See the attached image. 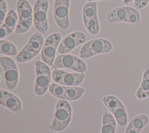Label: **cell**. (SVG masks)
<instances>
[{"instance_id": "6da1fadb", "label": "cell", "mask_w": 149, "mask_h": 133, "mask_svg": "<svg viewBox=\"0 0 149 133\" xmlns=\"http://www.w3.org/2000/svg\"><path fill=\"white\" fill-rule=\"evenodd\" d=\"M72 107L68 100L59 99L56 103L54 117L48 125L49 130L61 132L69 125L72 119Z\"/></svg>"}, {"instance_id": "7a4b0ae2", "label": "cell", "mask_w": 149, "mask_h": 133, "mask_svg": "<svg viewBox=\"0 0 149 133\" xmlns=\"http://www.w3.org/2000/svg\"><path fill=\"white\" fill-rule=\"evenodd\" d=\"M44 43L43 36L37 31L30 36L26 45L19 51L16 60L19 63L30 61L41 51Z\"/></svg>"}, {"instance_id": "3957f363", "label": "cell", "mask_w": 149, "mask_h": 133, "mask_svg": "<svg viewBox=\"0 0 149 133\" xmlns=\"http://www.w3.org/2000/svg\"><path fill=\"white\" fill-rule=\"evenodd\" d=\"M106 19L110 23L124 22L134 24H139L141 20L139 10L127 6L113 9L107 13Z\"/></svg>"}, {"instance_id": "277c9868", "label": "cell", "mask_w": 149, "mask_h": 133, "mask_svg": "<svg viewBox=\"0 0 149 133\" xmlns=\"http://www.w3.org/2000/svg\"><path fill=\"white\" fill-rule=\"evenodd\" d=\"M36 79L34 85V92L37 96H41L46 93L51 85L52 73L49 66L37 60L34 62Z\"/></svg>"}, {"instance_id": "5b68a950", "label": "cell", "mask_w": 149, "mask_h": 133, "mask_svg": "<svg viewBox=\"0 0 149 133\" xmlns=\"http://www.w3.org/2000/svg\"><path fill=\"white\" fill-rule=\"evenodd\" d=\"M16 9L18 22L15 30L16 34H22L28 32L33 22V9L27 0H17Z\"/></svg>"}, {"instance_id": "8992f818", "label": "cell", "mask_w": 149, "mask_h": 133, "mask_svg": "<svg viewBox=\"0 0 149 133\" xmlns=\"http://www.w3.org/2000/svg\"><path fill=\"white\" fill-rule=\"evenodd\" d=\"M112 50V44L106 38H97L87 41L80 48L79 57L83 60L91 58L98 54H105Z\"/></svg>"}, {"instance_id": "52a82bcc", "label": "cell", "mask_w": 149, "mask_h": 133, "mask_svg": "<svg viewBox=\"0 0 149 133\" xmlns=\"http://www.w3.org/2000/svg\"><path fill=\"white\" fill-rule=\"evenodd\" d=\"M33 24L37 32L46 33L49 29V0H36L33 6Z\"/></svg>"}, {"instance_id": "ba28073f", "label": "cell", "mask_w": 149, "mask_h": 133, "mask_svg": "<svg viewBox=\"0 0 149 133\" xmlns=\"http://www.w3.org/2000/svg\"><path fill=\"white\" fill-rule=\"evenodd\" d=\"M82 19L85 28L90 34L96 35L100 32L97 2H87L84 4L82 9Z\"/></svg>"}, {"instance_id": "9c48e42d", "label": "cell", "mask_w": 149, "mask_h": 133, "mask_svg": "<svg viewBox=\"0 0 149 133\" xmlns=\"http://www.w3.org/2000/svg\"><path fill=\"white\" fill-rule=\"evenodd\" d=\"M102 103L115 117L117 124L120 127H125L127 123V114L122 102L113 95L103 97Z\"/></svg>"}, {"instance_id": "30bf717a", "label": "cell", "mask_w": 149, "mask_h": 133, "mask_svg": "<svg viewBox=\"0 0 149 133\" xmlns=\"http://www.w3.org/2000/svg\"><path fill=\"white\" fill-rule=\"evenodd\" d=\"M52 66L54 69L65 68L80 73H84L87 70V65L83 60L70 54L58 55Z\"/></svg>"}, {"instance_id": "8fae6325", "label": "cell", "mask_w": 149, "mask_h": 133, "mask_svg": "<svg viewBox=\"0 0 149 133\" xmlns=\"http://www.w3.org/2000/svg\"><path fill=\"white\" fill-rule=\"evenodd\" d=\"M48 91L54 97L66 100L75 101L81 97L85 89L79 86H66L58 83H51Z\"/></svg>"}, {"instance_id": "7c38bea8", "label": "cell", "mask_w": 149, "mask_h": 133, "mask_svg": "<svg viewBox=\"0 0 149 133\" xmlns=\"http://www.w3.org/2000/svg\"><path fill=\"white\" fill-rule=\"evenodd\" d=\"M0 63L3 69L5 82L9 90L15 89L19 83V72L15 61L8 56H1Z\"/></svg>"}, {"instance_id": "4fadbf2b", "label": "cell", "mask_w": 149, "mask_h": 133, "mask_svg": "<svg viewBox=\"0 0 149 133\" xmlns=\"http://www.w3.org/2000/svg\"><path fill=\"white\" fill-rule=\"evenodd\" d=\"M61 38V34L55 32L49 34L44 40L41 51V58L42 61L49 66L54 65L56 58V51L62 40Z\"/></svg>"}, {"instance_id": "5bb4252c", "label": "cell", "mask_w": 149, "mask_h": 133, "mask_svg": "<svg viewBox=\"0 0 149 133\" xmlns=\"http://www.w3.org/2000/svg\"><path fill=\"white\" fill-rule=\"evenodd\" d=\"M70 0H55L53 7L54 20L57 26L62 30H66L70 26Z\"/></svg>"}, {"instance_id": "9a60e30c", "label": "cell", "mask_w": 149, "mask_h": 133, "mask_svg": "<svg viewBox=\"0 0 149 133\" xmlns=\"http://www.w3.org/2000/svg\"><path fill=\"white\" fill-rule=\"evenodd\" d=\"M88 40V37L85 33L81 31L72 32L61 40L58 48V52L60 54H68L76 47Z\"/></svg>"}, {"instance_id": "2e32d148", "label": "cell", "mask_w": 149, "mask_h": 133, "mask_svg": "<svg viewBox=\"0 0 149 133\" xmlns=\"http://www.w3.org/2000/svg\"><path fill=\"white\" fill-rule=\"evenodd\" d=\"M85 78L84 73L69 72L62 69H54L52 79L56 83L66 86H77L81 84Z\"/></svg>"}, {"instance_id": "e0dca14e", "label": "cell", "mask_w": 149, "mask_h": 133, "mask_svg": "<svg viewBox=\"0 0 149 133\" xmlns=\"http://www.w3.org/2000/svg\"><path fill=\"white\" fill-rule=\"evenodd\" d=\"M0 104L10 111L20 113L23 110V104L21 100L13 93L8 90L0 89Z\"/></svg>"}, {"instance_id": "ac0fdd59", "label": "cell", "mask_w": 149, "mask_h": 133, "mask_svg": "<svg viewBox=\"0 0 149 133\" xmlns=\"http://www.w3.org/2000/svg\"><path fill=\"white\" fill-rule=\"evenodd\" d=\"M116 121L108 111H104L102 114V125L100 133H115Z\"/></svg>"}, {"instance_id": "d6986e66", "label": "cell", "mask_w": 149, "mask_h": 133, "mask_svg": "<svg viewBox=\"0 0 149 133\" xmlns=\"http://www.w3.org/2000/svg\"><path fill=\"white\" fill-rule=\"evenodd\" d=\"M139 99H144L149 97V66L144 68L140 86L136 92Z\"/></svg>"}, {"instance_id": "ffe728a7", "label": "cell", "mask_w": 149, "mask_h": 133, "mask_svg": "<svg viewBox=\"0 0 149 133\" xmlns=\"http://www.w3.org/2000/svg\"><path fill=\"white\" fill-rule=\"evenodd\" d=\"M16 46L12 42L1 39L0 40V54L9 56H16L18 54Z\"/></svg>"}, {"instance_id": "44dd1931", "label": "cell", "mask_w": 149, "mask_h": 133, "mask_svg": "<svg viewBox=\"0 0 149 133\" xmlns=\"http://www.w3.org/2000/svg\"><path fill=\"white\" fill-rule=\"evenodd\" d=\"M17 22V13L13 9H11L8 12L4 22L2 24L7 27L12 32H13L16 27Z\"/></svg>"}, {"instance_id": "7402d4cb", "label": "cell", "mask_w": 149, "mask_h": 133, "mask_svg": "<svg viewBox=\"0 0 149 133\" xmlns=\"http://www.w3.org/2000/svg\"><path fill=\"white\" fill-rule=\"evenodd\" d=\"M148 121L149 118L145 114H140L133 117L129 124L140 132L148 123Z\"/></svg>"}, {"instance_id": "603a6c76", "label": "cell", "mask_w": 149, "mask_h": 133, "mask_svg": "<svg viewBox=\"0 0 149 133\" xmlns=\"http://www.w3.org/2000/svg\"><path fill=\"white\" fill-rule=\"evenodd\" d=\"M7 3L6 0H0V24L1 25L7 15Z\"/></svg>"}, {"instance_id": "cb8c5ba5", "label": "cell", "mask_w": 149, "mask_h": 133, "mask_svg": "<svg viewBox=\"0 0 149 133\" xmlns=\"http://www.w3.org/2000/svg\"><path fill=\"white\" fill-rule=\"evenodd\" d=\"M149 0H134V8L137 10L145 8L148 4Z\"/></svg>"}, {"instance_id": "d4e9b609", "label": "cell", "mask_w": 149, "mask_h": 133, "mask_svg": "<svg viewBox=\"0 0 149 133\" xmlns=\"http://www.w3.org/2000/svg\"><path fill=\"white\" fill-rule=\"evenodd\" d=\"M12 32L5 26L1 24L0 26V38L3 39V38L9 36Z\"/></svg>"}, {"instance_id": "484cf974", "label": "cell", "mask_w": 149, "mask_h": 133, "mask_svg": "<svg viewBox=\"0 0 149 133\" xmlns=\"http://www.w3.org/2000/svg\"><path fill=\"white\" fill-rule=\"evenodd\" d=\"M125 133H140L137 130L134 129L131 125L128 124L125 131Z\"/></svg>"}, {"instance_id": "4316f807", "label": "cell", "mask_w": 149, "mask_h": 133, "mask_svg": "<svg viewBox=\"0 0 149 133\" xmlns=\"http://www.w3.org/2000/svg\"><path fill=\"white\" fill-rule=\"evenodd\" d=\"M133 0H123L122 1V2L123 4H125V5H128L130 3H131Z\"/></svg>"}, {"instance_id": "83f0119b", "label": "cell", "mask_w": 149, "mask_h": 133, "mask_svg": "<svg viewBox=\"0 0 149 133\" xmlns=\"http://www.w3.org/2000/svg\"><path fill=\"white\" fill-rule=\"evenodd\" d=\"M87 2H92V1H101V0H86Z\"/></svg>"}]
</instances>
